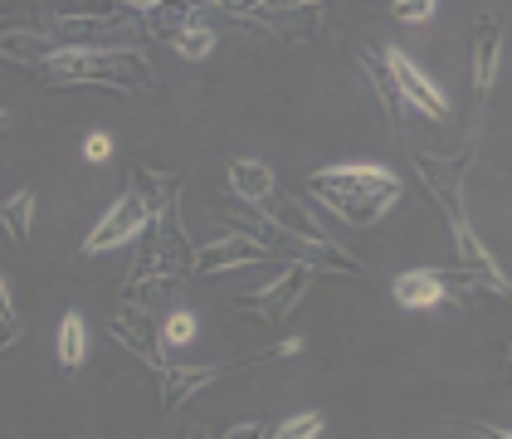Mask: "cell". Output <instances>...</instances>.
<instances>
[{
	"label": "cell",
	"instance_id": "cell-1",
	"mask_svg": "<svg viewBox=\"0 0 512 439\" xmlns=\"http://www.w3.org/2000/svg\"><path fill=\"white\" fill-rule=\"evenodd\" d=\"M415 171L425 181V191L439 200L444 220H449V235H454V249H459V269L473 279V288H483L488 298H512L508 274L498 269V259L483 249V240L473 235L469 215H464V171L473 161V142L459 152V157H430V152H415Z\"/></svg>",
	"mask_w": 512,
	"mask_h": 439
},
{
	"label": "cell",
	"instance_id": "cell-2",
	"mask_svg": "<svg viewBox=\"0 0 512 439\" xmlns=\"http://www.w3.org/2000/svg\"><path fill=\"white\" fill-rule=\"evenodd\" d=\"M308 196L322 210H332L342 225L371 230L400 200V176L376 166V161H347V166H327V171L308 176Z\"/></svg>",
	"mask_w": 512,
	"mask_h": 439
},
{
	"label": "cell",
	"instance_id": "cell-3",
	"mask_svg": "<svg viewBox=\"0 0 512 439\" xmlns=\"http://www.w3.org/2000/svg\"><path fill=\"white\" fill-rule=\"evenodd\" d=\"M59 88H98V93H147L152 88V64L142 49L118 44V49H59L44 69Z\"/></svg>",
	"mask_w": 512,
	"mask_h": 439
},
{
	"label": "cell",
	"instance_id": "cell-4",
	"mask_svg": "<svg viewBox=\"0 0 512 439\" xmlns=\"http://www.w3.org/2000/svg\"><path fill=\"white\" fill-rule=\"evenodd\" d=\"M108 332H113V342H122L132 357L142 361L152 376H171L181 361H171V347H166V332H161V322L152 308H132V303H122L113 322H108Z\"/></svg>",
	"mask_w": 512,
	"mask_h": 439
},
{
	"label": "cell",
	"instance_id": "cell-5",
	"mask_svg": "<svg viewBox=\"0 0 512 439\" xmlns=\"http://www.w3.org/2000/svg\"><path fill=\"white\" fill-rule=\"evenodd\" d=\"M147 230H152V210H147V200L137 196V191H127V196L113 200L108 215L88 230L83 254H108V249H118V244H137Z\"/></svg>",
	"mask_w": 512,
	"mask_h": 439
},
{
	"label": "cell",
	"instance_id": "cell-6",
	"mask_svg": "<svg viewBox=\"0 0 512 439\" xmlns=\"http://www.w3.org/2000/svg\"><path fill=\"white\" fill-rule=\"evenodd\" d=\"M313 264L308 259H293L274 283H264L259 293H249V298H239V313H254V318L264 322H283L303 298H308V288H313Z\"/></svg>",
	"mask_w": 512,
	"mask_h": 439
},
{
	"label": "cell",
	"instance_id": "cell-7",
	"mask_svg": "<svg viewBox=\"0 0 512 439\" xmlns=\"http://www.w3.org/2000/svg\"><path fill=\"white\" fill-rule=\"evenodd\" d=\"M220 10H230V20L239 25H254L264 35H278V40H293V35H313L322 25V5H254V0H225Z\"/></svg>",
	"mask_w": 512,
	"mask_h": 439
},
{
	"label": "cell",
	"instance_id": "cell-8",
	"mask_svg": "<svg viewBox=\"0 0 512 439\" xmlns=\"http://www.w3.org/2000/svg\"><path fill=\"white\" fill-rule=\"evenodd\" d=\"M386 59H391L395 88H400V98H405L410 108H420V113H425V118H434V122L449 118V98H444V88H439L434 79H425V69H420L405 49H391Z\"/></svg>",
	"mask_w": 512,
	"mask_h": 439
},
{
	"label": "cell",
	"instance_id": "cell-9",
	"mask_svg": "<svg viewBox=\"0 0 512 439\" xmlns=\"http://www.w3.org/2000/svg\"><path fill=\"white\" fill-rule=\"evenodd\" d=\"M449 293H454V288H449V269H405V274L391 283L395 308H405V313H430Z\"/></svg>",
	"mask_w": 512,
	"mask_h": 439
},
{
	"label": "cell",
	"instance_id": "cell-10",
	"mask_svg": "<svg viewBox=\"0 0 512 439\" xmlns=\"http://www.w3.org/2000/svg\"><path fill=\"white\" fill-rule=\"evenodd\" d=\"M274 249L244 240V235H225L215 244H200L196 254V274H225V269H244V264H264Z\"/></svg>",
	"mask_w": 512,
	"mask_h": 439
},
{
	"label": "cell",
	"instance_id": "cell-11",
	"mask_svg": "<svg viewBox=\"0 0 512 439\" xmlns=\"http://www.w3.org/2000/svg\"><path fill=\"white\" fill-rule=\"evenodd\" d=\"M181 186H186V176H181V171H152V166H132V191L147 200L152 220L171 215V210H181Z\"/></svg>",
	"mask_w": 512,
	"mask_h": 439
},
{
	"label": "cell",
	"instance_id": "cell-12",
	"mask_svg": "<svg viewBox=\"0 0 512 439\" xmlns=\"http://www.w3.org/2000/svg\"><path fill=\"white\" fill-rule=\"evenodd\" d=\"M498 64H503V20L488 10V15H478V35H473V83H478V93H488L498 83Z\"/></svg>",
	"mask_w": 512,
	"mask_h": 439
},
{
	"label": "cell",
	"instance_id": "cell-13",
	"mask_svg": "<svg viewBox=\"0 0 512 439\" xmlns=\"http://www.w3.org/2000/svg\"><path fill=\"white\" fill-rule=\"evenodd\" d=\"M356 64L366 69V79H371V93H376V103H381V113L391 127H400V113H405V98H400V88H395V74H391V59L386 54H376V49H356Z\"/></svg>",
	"mask_w": 512,
	"mask_h": 439
},
{
	"label": "cell",
	"instance_id": "cell-14",
	"mask_svg": "<svg viewBox=\"0 0 512 439\" xmlns=\"http://www.w3.org/2000/svg\"><path fill=\"white\" fill-rule=\"evenodd\" d=\"M220 220L235 225L244 240L264 244V249H283V235L274 230V220L264 215V205H249V200H235V205H220Z\"/></svg>",
	"mask_w": 512,
	"mask_h": 439
},
{
	"label": "cell",
	"instance_id": "cell-15",
	"mask_svg": "<svg viewBox=\"0 0 512 439\" xmlns=\"http://www.w3.org/2000/svg\"><path fill=\"white\" fill-rule=\"evenodd\" d=\"M230 191H235V200L264 205V200L278 191L274 166H264V161H254V157H235L230 161Z\"/></svg>",
	"mask_w": 512,
	"mask_h": 439
},
{
	"label": "cell",
	"instance_id": "cell-16",
	"mask_svg": "<svg viewBox=\"0 0 512 439\" xmlns=\"http://www.w3.org/2000/svg\"><path fill=\"white\" fill-rule=\"evenodd\" d=\"M137 15H142V30L166 44L186 35L191 25H200V5H137Z\"/></svg>",
	"mask_w": 512,
	"mask_h": 439
},
{
	"label": "cell",
	"instance_id": "cell-17",
	"mask_svg": "<svg viewBox=\"0 0 512 439\" xmlns=\"http://www.w3.org/2000/svg\"><path fill=\"white\" fill-rule=\"evenodd\" d=\"M225 371H230V366H176V371L161 381V400H166V410H181V405L196 396L200 386L220 381Z\"/></svg>",
	"mask_w": 512,
	"mask_h": 439
},
{
	"label": "cell",
	"instance_id": "cell-18",
	"mask_svg": "<svg viewBox=\"0 0 512 439\" xmlns=\"http://www.w3.org/2000/svg\"><path fill=\"white\" fill-rule=\"evenodd\" d=\"M0 225H5V240L15 244V249L30 244V225H35V191L30 186H20L15 196L0 205Z\"/></svg>",
	"mask_w": 512,
	"mask_h": 439
},
{
	"label": "cell",
	"instance_id": "cell-19",
	"mask_svg": "<svg viewBox=\"0 0 512 439\" xmlns=\"http://www.w3.org/2000/svg\"><path fill=\"white\" fill-rule=\"evenodd\" d=\"M54 357L64 371H79L83 357H88V332H83V318L69 308L64 318H59V332H54Z\"/></svg>",
	"mask_w": 512,
	"mask_h": 439
},
{
	"label": "cell",
	"instance_id": "cell-20",
	"mask_svg": "<svg viewBox=\"0 0 512 439\" xmlns=\"http://www.w3.org/2000/svg\"><path fill=\"white\" fill-rule=\"evenodd\" d=\"M327 425L322 410H303V415H288L283 425H269V439H317Z\"/></svg>",
	"mask_w": 512,
	"mask_h": 439
},
{
	"label": "cell",
	"instance_id": "cell-21",
	"mask_svg": "<svg viewBox=\"0 0 512 439\" xmlns=\"http://www.w3.org/2000/svg\"><path fill=\"white\" fill-rule=\"evenodd\" d=\"M171 49H176L181 59L200 64V59H210V49H215V30H210V25H191L186 35H176V40H171Z\"/></svg>",
	"mask_w": 512,
	"mask_h": 439
},
{
	"label": "cell",
	"instance_id": "cell-22",
	"mask_svg": "<svg viewBox=\"0 0 512 439\" xmlns=\"http://www.w3.org/2000/svg\"><path fill=\"white\" fill-rule=\"evenodd\" d=\"M161 332H166V347H186V342L196 337V318H191L186 308H176V313L161 318Z\"/></svg>",
	"mask_w": 512,
	"mask_h": 439
},
{
	"label": "cell",
	"instance_id": "cell-23",
	"mask_svg": "<svg viewBox=\"0 0 512 439\" xmlns=\"http://www.w3.org/2000/svg\"><path fill=\"white\" fill-rule=\"evenodd\" d=\"M0 322H5V347H15L20 337H25V322L15 313V293H10V283H0Z\"/></svg>",
	"mask_w": 512,
	"mask_h": 439
},
{
	"label": "cell",
	"instance_id": "cell-24",
	"mask_svg": "<svg viewBox=\"0 0 512 439\" xmlns=\"http://www.w3.org/2000/svg\"><path fill=\"white\" fill-rule=\"evenodd\" d=\"M391 10H395V20H405V25H420V20H430L439 5H434V0H395Z\"/></svg>",
	"mask_w": 512,
	"mask_h": 439
},
{
	"label": "cell",
	"instance_id": "cell-25",
	"mask_svg": "<svg viewBox=\"0 0 512 439\" xmlns=\"http://www.w3.org/2000/svg\"><path fill=\"white\" fill-rule=\"evenodd\" d=\"M303 352V337H288V342H278V347H264V352H254V357L244 361V366H259V361H278V357H298Z\"/></svg>",
	"mask_w": 512,
	"mask_h": 439
},
{
	"label": "cell",
	"instance_id": "cell-26",
	"mask_svg": "<svg viewBox=\"0 0 512 439\" xmlns=\"http://www.w3.org/2000/svg\"><path fill=\"white\" fill-rule=\"evenodd\" d=\"M113 157V137L108 132H93L88 142H83V161H93V166H103V161Z\"/></svg>",
	"mask_w": 512,
	"mask_h": 439
},
{
	"label": "cell",
	"instance_id": "cell-27",
	"mask_svg": "<svg viewBox=\"0 0 512 439\" xmlns=\"http://www.w3.org/2000/svg\"><path fill=\"white\" fill-rule=\"evenodd\" d=\"M225 439H269V425H259V420H249V425H235Z\"/></svg>",
	"mask_w": 512,
	"mask_h": 439
},
{
	"label": "cell",
	"instance_id": "cell-28",
	"mask_svg": "<svg viewBox=\"0 0 512 439\" xmlns=\"http://www.w3.org/2000/svg\"><path fill=\"white\" fill-rule=\"evenodd\" d=\"M478 439H512V430H498V425H473Z\"/></svg>",
	"mask_w": 512,
	"mask_h": 439
},
{
	"label": "cell",
	"instance_id": "cell-29",
	"mask_svg": "<svg viewBox=\"0 0 512 439\" xmlns=\"http://www.w3.org/2000/svg\"><path fill=\"white\" fill-rule=\"evenodd\" d=\"M508 371H512V342H508Z\"/></svg>",
	"mask_w": 512,
	"mask_h": 439
},
{
	"label": "cell",
	"instance_id": "cell-30",
	"mask_svg": "<svg viewBox=\"0 0 512 439\" xmlns=\"http://www.w3.org/2000/svg\"><path fill=\"white\" fill-rule=\"evenodd\" d=\"M191 439H210V435H191Z\"/></svg>",
	"mask_w": 512,
	"mask_h": 439
}]
</instances>
